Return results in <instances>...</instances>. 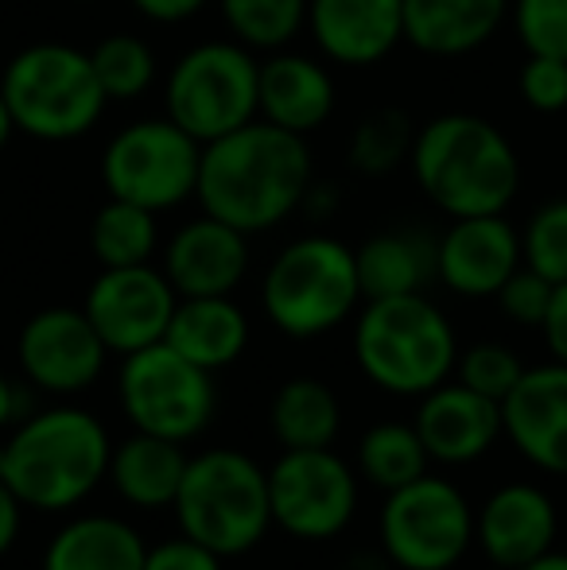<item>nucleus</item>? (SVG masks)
<instances>
[{"instance_id":"f257e3e1","label":"nucleus","mask_w":567,"mask_h":570,"mask_svg":"<svg viewBox=\"0 0 567 570\" xmlns=\"http://www.w3.org/2000/svg\"><path fill=\"white\" fill-rule=\"evenodd\" d=\"M315 164L307 136H295L268 120H250L245 128L203 144L198 167V206L211 218L242 233H265L303 210Z\"/></svg>"},{"instance_id":"f03ea898","label":"nucleus","mask_w":567,"mask_h":570,"mask_svg":"<svg viewBox=\"0 0 567 570\" xmlns=\"http://www.w3.org/2000/svg\"><path fill=\"white\" fill-rule=\"evenodd\" d=\"M412 179L447 218L506 214L521 190V159L493 120L439 114L412 140Z\"/></svg>"},{"instance_id":"7ed1b4c3","label":"nucleus","mask_w":567,"mask_h":570,"mask_svg":"<svg viewBox=\"0 0 567 570\" xmlns=\"http://www.w3.org/2000/svg\"><path fill=\"white\" fill-rule=\"evenodd\" d=\"M0 446H4L0 478L31 512L78 509L109 478V458H114L106 423L75 404L31 412Z\"/></svg>"},{"instance_id":"20e7f679","label":"nucleus","mask_w":567,"mask_h":570,"mask_svg":"<svg viewBox=\"0 0 567 570\" xmlns=\"http://www.w3.org/2000/svg\"><path fill=\"white\" fill-rule=\"evenodd\" d=\"M350 345L365 381L389 396H428L431 389L451 381L459 365L451 318L424 292L365 299Z\"/></svg>"},{"instance_id":"39448f33","label":"nucleus","mask_w":567,"mask_h":570,"mask_svg":"<svg viewBox=\"0 0 567 570\" xmlns=\"http://www.w3.org/2000/svg\"><path fill=\"white\" fill-rule=\"evenodd\" d=\"M179 532L222 559L250 556L273 528L268 470L234 446H214L187 462L172 504Z\"/></svg>"},{"instance_id":"423d86ee","label":"nucleus","mask_w":567,"mask_h":570,"mask_svg":"<svg viewBox=\"0 0 567 570\" xmlns=\"http://www.w3.org/2000/svg\"><path fill=\"white\" fill-rule=\"evenodd\" d=\"M362 299L354 248L326 233H307L284 245L261 279L268 323L295 342L339 331Z\"/></svg>"},{"instance_id":"0eeeda50","label":"nucleus","mask_w":567,"mask_h":570,"mask_svg":"<svg viewBox=\"0 0 567 570\" xmlns=\"http://www.w3.org/2000/svg\"><path fill=\"white\" fill-rule=\"evenodd\" d=\"M0 90L12 109L16 132H28L43 144L86 136L109 106L90 55L70 43L23 47L0 75Z\"/></svg>"},{"instance_id":"6e6552de","label":"nucleus","mask_w":567,"mask_h":570,"mask_svg":"<svg viewBox=\"0 0 567 570\" xmlns=\"http://www.w3.org/2000/svg\"><path fill=\"white\" fill-rule=\"evenodd\" d=\"M167 117L198 144L229 136L261 117V62L237 39L198 43L175 59L164 82Z\"/></svg>"},{"instance_id":"1a4fd4ad","label":"nucleus","mask_w":567,"mask_h":570,"mask_svg":"<svg viewBox=\"0 0 567 570\" xmlns=\"http://www.w3.org/2000/svg\"><path fill=\"white\" fill-rule=\"evenodd\" d=\"M117 396L133 428L183 446L203 435L218 415L214 373L183 357L167 342L137 350L121 361Z\"/></svg>"},{"instance_id":"9d476101","label":"nucleus","mask_w":567,"mask_h":570,"mask_svg":"<svg viewBox=\"0 0 567 570\" xmlns=\"http://www.w3.org/2000/svg\"><path fill=\"white\" fill-rule=\"evenodd\" d=\"M378 535L397 570H451L475 548V509L459 485L424 473L385 493Z\"/></svg>"},{"instance_id":"9b49d317","label":"nucleus","mask_w":567,"mask_h":570,"mask_svg":"<svg viewBox=\"0 0 567 570\" xmlns=\"http://www.w3.org/2000/svg\"><path fill=\"white\" fill-rule=\"evenodd\" d=\"M203 144L172 117H148L125 125L101 151V183L109 198L137 203L164 214L195 198Z\"/></svg>"},{"instance_id":"f8f14e48","label":"nucleus","mask_w":567,"mask_h":570,"mask_svg":"<svg viewBox=\"0 0 567 570\" xmlns=\"http://www.w3.org/2000/svg\"><path fill=\"white\" fill-rule=\"evenodd\" d=\"M273 524L295 540H334L358 512V473L331 446L284 451L268 465Z\"/></svg>"},{"instance_id":"ddd939ff","label":"nucleus","mask_w":567,"mask_h":570,"mask_svg":"<svg viewBox=\"0 0 567 570\" xmlns=\"http://www.w3.org/2000/svg\"><path fill=\"white\" fill-rule=\"evenodd\" d=\"M175 307H179V292L164 276V268H151V264L101 268L82 299L94 331L101 334L109 353H121V357L164 342Z\"/></svg>"},{"instance_id":"4468645a","label":"nucleus","mask_w":567,"mask_h":570,"mask_svg":"<svg viewBox=\"0 0 567 570\" xmlns=\"http://www.w3.org/2000/svg\"><path fill=\"white\" fill-rule=\"evenodd\" d=\"M16 361L31 389L78 396L106 373L109 345L82 307H43L23 323L16 338Z\"/></svg>"},{"instance_id":"2eb2a0df","label":"nucleus","mask_w":567,"mask_h":570,"mask_svg":"<svg viewBox=\"0 0 567 570\" xmlns=\"http://www.w3.org/2000/svg\"><path fill=\"white\" fill-rule=\"evenodd\" d=\"M501 428L514 451L540 473L567 478V365L525 368L517 389L501 400Z\"/></svg>"},{"instance_id":"dca6fc26","label":"nucleus","mask_w":567,"mask_h":570,"mask_svg":"<svg viewBox=\"0 0 567 570\" xmlns=\"http://www.w3.org/2000/svg\"><path fill=\"white\" fill-rule=\"evenodd\" d=\"M556 532H560L556 501L529 481L493 489L475 512V543L501 570H521L532 559L548 556L556 548Z\"/></svg>"},{"instance_id":"f3484780","label":"nucleus","mask_w":567,"mask_h":570,"mask_svg":"<svg viewBox=\"0 0 567 570\" xmlns=\"http://www.w3.org/2000/svg\"><path fill=\"white\" fill-rule=\"evenodd\" d=\"M521 264V229L509 226L506 214L451 218L439 237V284L462 299H493Z\"/></svg>"},{"instance_id":"a211bd4d","label":"nucleus","mask_w":567,"mask_h":570,"mask_svg":"<svg viewBox=\"0 0 567 570\" xmlns=\"http://www.w3.org/2000/svg\"><path fill=\"white\" fill-rule=\"evenodd\" d=\"M417 431L424 439L431 462L439 465H470L490 454V446L506 435L501 428V404L482 392L467 389L462 381H443L420 396Z\"/></svg>"},{"instance_id":"6ab92c4d","label":"nucleus","mask_w":567,"mask_h":570,"mask_svg":"<svg viewBox=\"0 0 567 570\" xmlns=\"http://www.w3.org/2000/svg\"><path fill=\"white\" fill-rule=\"evenodd\" d=\"M307 28L339 67H378L404 43V0H307Z\"/></svg>"},{"instance_id":"aec40b11","label":"nucleus","mask_w":567,"mask_h":570,"mask_svg":"<svg viewBox=\"0 0 567 570\" xmlns=\"http://www.w3.org/2000/svg\"><path fill=\"white\" fill-rule=\"evenodd\" d=\"M245 272H250V233L226 226L211 214L179 226L164 248V276L172 279L179 299L234 295Z\"/></svg>"},{"instance_id":"412c9836","label":"nucleus","mask_w":567,"mask_h":570,"mask_svg":"<svg viewBox=\"0 0 567 570\" xmlns=\"http://www.w3.org/2000/svg\"><path fill=\"white\" fill-rule=\"evenodd\" d=\"M334 78L311 55L273 51L261 62V120L287 128L295 136H311L334 114Z\"/></svg>"},{"instance_id":"4be33fe9","label":"nucleus","mask_w":567,"mask_h":570,"mask_svg":"<svg viewBox=\"0 0 567 570\" xmlns=\"http://www.w3.org/2000/svg\"><path fill=\"white\" fill-rule=\"evenodd\" d=\"M514 0H404V43L431 59H462L486 47Z\"/></svg>"},{"instance_id":"5701e85b","label":"nucleus","mask_w":567,"mask_h":570,"mask_svg":"<svg viewBox=\"0 0 567 570\" xmlns=\"http://www.w3.org/2000/svg\"><path fill=\"white\" fill-rule=\"evenodd\" d=\"M365 299L420 295L439 279V240L424 229H385L354 248Z\"/></svg>"},{"instance_id":"b1692460","label":"nucleus","mask_w":567,"mask_h":570,"mask_svg":"<svg viewBox=\"0 0 567 570\" xmlns=\"http://www.w3.org/2000/svg\"><path fill=\"white\" fill-rule=\"evenodd\" d=\"M148 543L129 520L90 512L51 535L39 570H144Z\"/></svg>"},{"instance_id":"393cba45","label":"nucleus","mask_w":567,"mask_h":570,"mask_svg":"<svg viewBox=\"0 0 567 570\" xmlns=\"http://www.w3.org/2000/svg\"><path fill=\"white\" fill-rule=\"evenodd\" d=\"M164 342L172 350H179L183 357L195 361V365L218 373V368H229L245 353L250 318L229 295H190V299H179Z\"/></svg>"},{"instance_id":"a878e982","label":"nucleus","mask_w":567,"mask_h":570,"mask_svg":"<svg viewBox=\"0 0 567 570\" xmlns=\"http://www.w3.org/2000/svg\"><path fill=\"white\" fill-rule=\"evenodd\" d=\"M190 458L183 454V443L159 435H129L121 446H114L109 458V485L117 489L125 504L133 509H172L179 497L183 473H187Z\"/></svg>"},{"instance_id":"bb28decb","label":"nucleus","mask_w":567,"mask_h":570,"mask_svg":"<svg viewBox=\"0 0 567 570\" xmlns=\"http://www.w3.org/2000/svg\"><path fill=\"white\" fill-rule=\"evenodd\" d=\"M268 428L284 451H315L331 446L342 431V404L331 384L315 376H292L276 389L268 407Z\"/></svg>"},{"instance_id":"cd10ccee","label":"nucleus","mask_w":567,"mask_h":570,"mask_svg":"<svg viewBox=\"0 0 567 570\" xmlns=\"http://www.w3.org/2000/svg\"><path fill=\"white\" fill-rule=\"evenodd\" d=\"M431 465V454L420 439L417 423L385 420L373 423L362 439H358V473L381 493L409 485V481L424 478Z\"/></svg>"},{"instance_id":"c85d7f7f","label":"nucleus","mask_w":567,"mask_h":570,"mask_svg":"<svg viewBox=\"0 0 567 570\" xmlns=\"http://www.w3.org/2000/svg\"><path fill=\"white\" fill-rule=\"evenodd\" d=\"M159 245L156 214L144 210L125 198H109L90 222V248L101 268H133L151 264V253Z\"/></svg>"},{"instance_id":"c756f323","label":"nucleus","mask_w":567,"mask_h":570,"mask_svg":"<svg viewBox=\"0 0 567 570\" xmlns=\"http://www.w3.org/2000/svg\"><path fill=\"white\" fill-rule=\"evenodd\" d=\"M237 43L253 51H284L307 23V0H218Z\"/></svg>"},{"instance_id":"7c9ffc66","label":"nucleus","mask_w":567,"mask_h":570,"mask_svg":"<svg viewBox=\"0 0 567 570\" xmlns=\"http://www.w3.org/2000/svg\"><path fill=\"white\" fill-rule=\"evenodd\" d=\"M412 140H417V128H412L409 114H401V109H373V114L358 120L346 159L358 175L381 179V175H393L401 164H409Z\"/></svg>"},{"instance_id":"2f4dec72","label":"nucleus","mask_w":567,"mask_h":570,"mask_svg":"<svg viewBox=\"0 0 567 570\" xmlns=\"http://www.w3.org/2000/svg\"><path fill=\"white\" fill-rule=\"evenodd\" d=\"M90 62L109 101H137L156 82V51L140 36H106L90 51Z\"/></svg>"},{"instance_id":"473e14b6","label":"nucleus","mask_w":567,"mask_h":570,"mask_svg":"<svg viewBox=\"0 0 567 570\" xmlns=\"http://www.w3.org/2000/svg\"><path fill=\"white\" fill-rule=\"evenodd\" d=\"M521 253L532 272L553 284H567V198L537 206L521 229Z\"/></svg>"},{"instance_id":"72a5a7b5","label":"nucleus","mask_w":567,"mask_h":570,"mask_svg":"<svg viewBox=\"0 0 567 570\" xmlns=\"http://www.w3.org/2000/svg\"><path fill=\"white\" fill-rule=\"evenodd\" d=\"M454 376H459L467 389L482 392L490 400H506L509 392L517 389V381L525 376V365L509 345L501 342H478L470 350L459 353V365H454Z\"/></svg>"},{"instance_id":"f704fd0d","label":"nucleus","mask_w":567,"mask_h":570,"mask_svg":"<svg viewBox=\"0 0 567 570\" xmlns=\"http://www.w3.org/2000/svg\"><path fill=\"white\" fill-rule=\"evenodd\" d=\"M509 16L525 51L567 59V0H514Z\"/></svg>"},{"instance_id":"c9c22d12","label":"nucleus","mask_w":567,"mask_h":570,"mask_svg":"<svg viewBox=\"0 0 567 570\" xmlns=\"http://www.w3.org/2000/svg\"><path fill=\"white\" fill-rule=\"evenodd\" d=\"M501 307V315L509 318V323L517 326H545L548 311H553V299H556V284L553 279H545L540 272H532L529 264H521V268L514 272V276L501 284V292L493 295Z\"/></svg>"},{"instance_id":"e433bc0d","label":"nucleus","mask_w":567,"mask_h":570,"mask_svg":"<svg viewBox=\"0 0 567 570\" xmlns=\"http://www.w3.org/2000/svg\"><path fill=\"white\" fill-rule=\"evenodd\" d=\"M521 101L532 114H564L567 109V59H548V55H529L517 75Z\"/></svg>"},{"instance_id":"4c0bfd02","label":"nucleus","mask_w":567,"mask_h":570,"mask_svg":"<svg viewBox=\"0 0 567 570\" xmlns=\"http://www.w3.org/2000/svg\"><path fill=\"white\" fill-rule=\"evenodd\" d=\"M144 570H222V556H214L211 548H203L190 535H175V540L148 548Z\"/></svg>"},{"instance_id":"58836bf2","label":"nucleus","mask_w":567,"mask_h":570,"mask_svg":"<svg viewBox=\"0 0 567 570\" xmlns=\"http://www.w3.org/2000/svg\"><path fill=\"white\" fill-rule=\"evenodd\" d=\"M211 0H133V8L151 23H183L198 16Z\"/></svg>"},{"instance_id":"ea45409f","label":"nucleus","mask_w":567,"mask_h":570,"mask_svg":"<svg viewBox=\"0 0 567 570\" xmlns=\"http://www.w3.org/2000/svg\"><path fill=\"white\" fill-rule=\"evenodd\" d=\"M540 334H545L553 361H564V365H567V284H556L553 311H548V318H545V326H540Z\"/></svg>"},{"instance_id":"a19ab883","label":"nucleus","mask_w":567,"mask_h":570,"mask_svg":"<svg viewBox=\"0 0 567 570\" xmlns=\"http://www.w3.org/2000/svg\"><path fill=\"white\" fill-rule=\"evenodd\" d=\"M20 528H23V501L8 489V481L0 478V559L16 548Z\"/></svg>"},{"instance_id":"79ce46f5","label":"nucleus","mask_w":567,"mask_h":570,"mask_svg":"<svg viewBox=\"0 0 567 570\" xmlns=\"http://www.w3.org/2000/svg\"><path fill=\"white\" fill-rule=\"evenodd\" d=\"M31 412H36V407H31L28 389L16 384V381H8V373L0 368V431L16 428V423L28 420Z\"/></svg>"},{"instance_id":"37998d69","label":"nucleus","mask_w":567,"mask_h":570,"mask_svg":"<svg viewBox=\"0 0 567 570\" xmlns=\"http://www.w3.org/2000/svg\"><path fill=\"white\" fill-rule=\"evenodd\" d=\"M303 210H307L311 218H326V214L339 210V190H334L331 183H311L307 198H303Z\"/></svg>"},{"instance_id":"c03bdc74","label":"nucleus","mask_w":567,"mask_h":570,"mask_svg":"<svg viewBox=\"0 0 567 570\" xmlns=\"http://www.w3.org/2000/svg\"><path fill=\"white\" fill-rule=\"evenodd\" d=\"M12 132H16V120H12V109H8L4 90H0V151L8 148V140H12Z\"/></svg>"},{"instance_id":"a18cd8bd","label":"nucleus","mask_w":567,"mask_h":570,"mask_svg":"<svg viewBox=\"0 0 567 570\" xmlns=\"http://www.w3.org/2000/svg\"><path fill=\"white\" fill-rule=\"evenodd\" d=\"M521 570H567V551H548V556H540V559H532L529 567H521Z\"/></svg>"},{"instance_id":"49530a36","label":"nucleus","mask_w":567,"mask_h":570,"mask_svg":"<svg viewBox=\"0 0 567 570\" xmlns=\"http://www.w3.org/2000/svg\"><path fill=\"white\" fill-rule=\"evenodd\" d=\"M0 473H4V446H0Z\"/></svg>"},{"instance_id":"de8ad7c7","label":"nucleus","mask_w":567,"mask_h":570,"mask_svg":"<svg viewBox=\"0 0 567 570\" xmlns=\"http://www.w3.org/2000/svg\"><path fill=\"white\" fill-rule=\"evenodd\" d=\"M486 570H501V567H493V563H490V567H486Z\"/></svg>"}]
</instances>
